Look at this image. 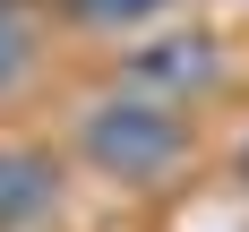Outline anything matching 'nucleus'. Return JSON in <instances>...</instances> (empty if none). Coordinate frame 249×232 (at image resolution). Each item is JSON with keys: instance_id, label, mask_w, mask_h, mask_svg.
<instances>
[{"instance_id": "6", "label": "nucleus", "mask_w": 249, "mask_h": 232, "mask_svg": "<svg viewBox=\"0 0 249 232\" xmlns=\"http://www.w3.org/2000/svg\"><path fill=\"white\" fill-rule=\"evenodd\" d=\"M241 180H249V155H241Z\"/></svg>"}, {"instance_id": "5", "label": "nucleus", "mask_w": 249, "mask_h": 232, "mask_svg": "<svg viewBox=\"0 0 249 232\" xmlns=\"http://www.w3.org/2000/svg\"><path fill=\"white\" fill-rule=\"evenodd\" d=\"M26 26H18V9H9V0H0V86H18V69H26Z\"/></svg>"}, {"instance_id": "2", "label": "nucleus", "mask_w": 249, "mask_h": 232, "mask_svg": "<svg viewBox=\"0 0 249 232\" xmlns=\"http://www.w3.org/2000/svg\"><path fill=\"white\" fill-rule=\"evenodd\" d=\"M121 86H138V95H155V103H189L198 95H215L224 86V52H215V35H146V43L121 60Z\"/></svg>"}, {"instance_id": "1", "label": "nucleus", "mask_w": 249, "mask_h": 232, "mask_svg": "<svg viewBox=\"0 0 249 232\" xmlns=\"http://www.w3.org/2000/svg\"><path fill=\"white\" fill-rule=\"evenodd\" d=\"M77 155L103 180H129V189L138 180H163L189 155V112L138 95V86H103V95L77 103Z\"/></svg>"}, {"instance_id": "3", "label": "nucleus", "mask_w": 249, "mask_h": 232, "mask_svg": "<svg viewBox=\"0 0 249 232\" xmlns=\"http://www.w3.org/2000/svg\"><path fill=\"white\" fill-rule=\"evenodd\" d=\"M60 215V155L43 146H0V232L52 224Z\"/></svg>"}, {"instance_id": "4", "label": "nucleus", "mask_w": 249, "mask_h": 232, "mask_svg": "<svg viewBox=\"0 0 249 232\" xmlns=\"http://www.w3.org/2000/svg\"><path fill=\"white\" fill-rule=\"evenodd\" d=\"M86 26H103V35H121V26H146V18H163L172 0H69Z\"/></svg>"}]
</instances>
